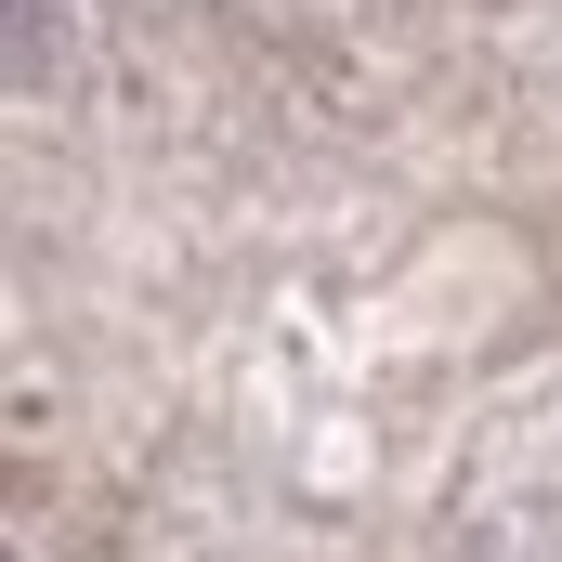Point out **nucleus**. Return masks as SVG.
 Listing matches in <instances>:
<instances>
[{
  "label": "nucleus",
  "instance_id": "obj_1",
  "mask_svg": "<svg viewBox=\"0 0 562 562\" xmlns=\"http://www.w3.org/2000/svg\"><path fill=\"white\" fill-rule=\"evenodd\" d=\"M66 13H79V0H13V92H40V79H53V40H66Z\"/></svg>",
  "mask_w": 562,
  "mask_h": 562
}]
</instances>
